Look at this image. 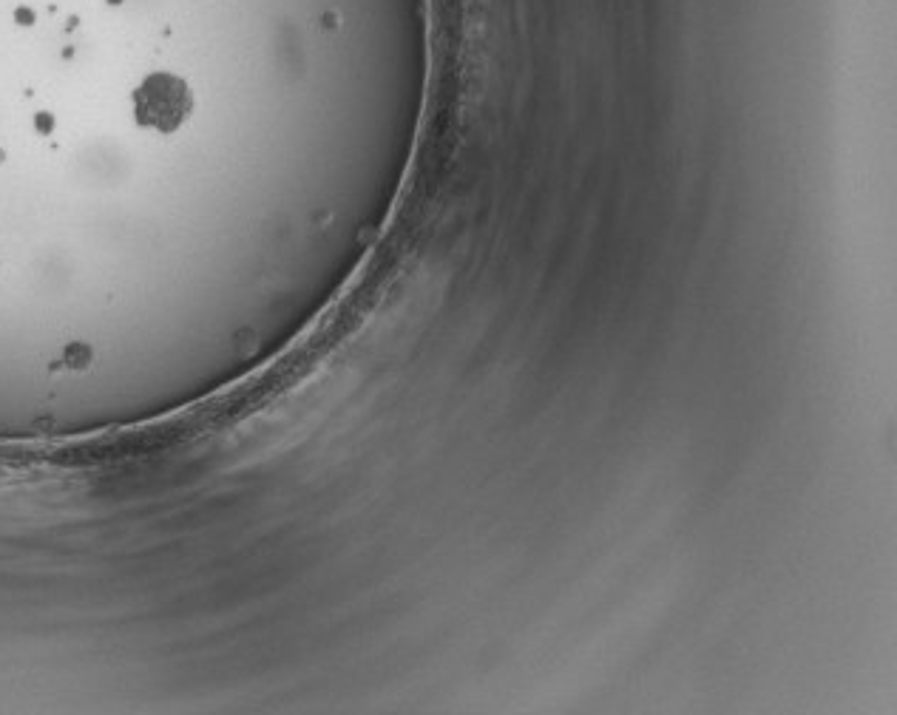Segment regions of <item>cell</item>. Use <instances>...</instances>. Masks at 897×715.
I'll return each instance as SVG.
<instances>
[{"label":"cell","mask_w":897,"mask_h":715,"mask_svg":"<svg viewBox=\"0 0 897 715\" xmlns=\"http://www.w3.org/2000/svg\"><path fill=\"white\" fill-rule=\"evenodd\" d=\"M66 361L71 367H83V361H88V349L86 347H71L66 352Z\"/></svg>","instance_id":"2"},{"label":"cell","mask_w":897,"mask_h":715,"mask_svg":"<svg viewBox=\"0 0 897 715\" xmlns=\"http://www.w3.org/2000/svg\"><path fill=\"white\" fill-rule=\"evenodd\" d=\"M191 91L171 74H154L134 91V114L142 128L171 134L191 114Z\"/></svg>","instance_id":"1"}]
</instances>
